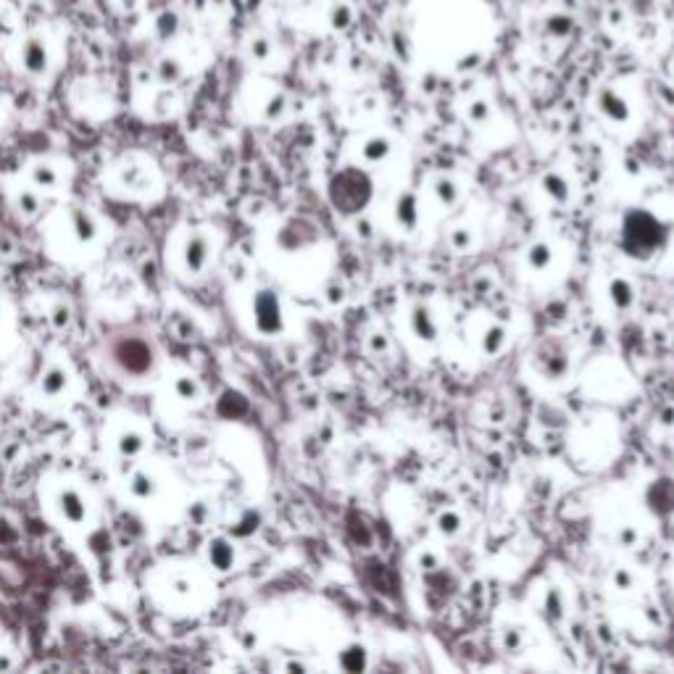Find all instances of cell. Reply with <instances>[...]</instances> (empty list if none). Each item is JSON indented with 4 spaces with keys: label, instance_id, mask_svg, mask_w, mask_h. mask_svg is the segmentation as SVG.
Wrapping results in <instances>:
<instances>
[{
    "label": "cell",
    "instance_id": "26",
    "mask_svg": "<svg viewBox=\"0 0 674 674\" xmlns=\"http://www.w3.org/2000/svg\"><path fill=\"white\" fill-rule=\"evenodd\" d=\"M172 588L177 590V596H187V593H190V582H185V579L174 577L172 579Z\"/></svg>",
    "mask_w": 674,
    "mask_h": 674
},
{
    "label": "cell",
    "instance_id": "9",
    "mask_svg": "<svg viewBox=\"0 0 674 674\" xmlns=\"http://www.w3.org/2000/svg\"><path fill=\"white\" fill-rule=\"evenodd\" d=\"M180 26H182V16H180V11H174V9L158 11L156 19H153V32H156V37L161 43H169V40H174V37L180 35Z\"/></svg>",
    "mask_w": 674,
    "mask_h": 674
},
{
    "label": "cell",
    "instance_id": "19",
    "mask_svg": "<svg viewBox=\"0 0 674 674\" xmlns=\"http://www.w3.org/2000/svg\"><path fill=\"white\" fill-rule=\"evenodd\" d=\"M32 182H35L37 187H43V190H53L58 185V172L48 164H40L32 169Z\"/></svg>",
    "mask_w": 674,
    "mask_h": 674
},
{
    "label": "cell",
    "instance_id": "1",
    "mask_svg": "<svg viewBox=\"0 0 674 674\" xmlns=\"http://www.w3.org/2000/svg\"><path fill=\"white\" fill-rule=\"evenodd\" d=\"M105 361L111 363L113 369L127 377V380H142L153 372L156 366V348L145 335H116L108 337L105 346Z\"/></svg>",
    "mask_w": 674,
    "mask_h": 674
},
{
    "label": "cell",
    "instance_id": "27",
    "mask_svg": "<svg viewBox=\"0 0 674 674\" xmlns=\"http://www.w3.org/2000/svg\"><path fill=\"white\" fill-rule=\"evenodd\" d=\"M0 669H3V672H6V669H11V661L6 656H0Z\"/></svg>",
    "mask_w": 674,
    "mask_h": 674
},
{
    "label": "cell",
    "instance_id": "6",
    "mask_svg": "<svg viewBox=\"0 0 674 674\" xmlns=\"http://www.w3.org/2000/svg\"><path fill=\"white\" fill-rule=\"evenodd\" d=\"M208 253H211V242H208L206 234H190L187 237V242H185V269L190 271V274H198V271H203V266H206L208 261Z\"/></svg>",
    "mask_w": 674,
    "mask_h": 674
},
{
    "label": "cell",
    "instance_id": "2",
    "mask_svg": "<svg viewBox=\"0 0 674 674\" xmlns=\"http://www.w3.org/2000/svg\"><path fill=\"white\" fill-rule=\"evenodd\" d=\"M329 198L343 214H356L372 200V180L358 169H346L329 185Z\"/></svg>",
    "mask_w": 674,
    "mask_h": 674
},
{
    "label": "cell",
    "instance_id": "8",
    "mask_svg": "<svg viewBox=\"0 0 674 674\" xmlns=\"http://www.w3.org/2000/svg\"><path fill=\"white\" fill-rule=\"evenodd\" d=\"M598 108L603 111V116H608V119L614 121H624L627 116H630V105H627V100H624L616 90H601L598 93Z\"/></svg>",
    "mask_w": 674,
    "mask_h": 674
},
{
    "label": "cell",
    "instance_id": "13",
    "mask_svg": "<svg viewBox=\"0 0 674 674\" xmlns=\"http://www.w3.org/2000/svg\"><path fill=\"white\" fill-rule=\"evenodd\" d=\"M185 74V66L180 63V58L174 56H164V58L156 63V79L161 85H177Z\"/></svg>",
    "mask_w": 674,
    "mask_h": 674
},
{
    "label": "cell",
    "instance_id": "23",
    "mask_svg": "<svg viewBox=\"0 0 674 674\" xmlns=\"http://www.w3.org/2000/svg\"><path fill=\"white\" fill-rule=\"evenodd\" d=\"M51 321H53V327H56V329L69 327V321H71L69 306H63V303H56V306H53V311H51Z\"/></svg>",
    "mask_w": 674,
    "mask_h": 674
},
{
    "label": "cell",
    "instance_id": "21",
    "mask_svg": "<svg viewBox=\"0 0 674 674\" xmlns=\"http://www.w3.org/2000/svg\"><path fill=\"white\" fill-rule=\"evenodd\" d=\"M174 393L182 400H195L198 398V382L192 380V377H177L174 380Z\"/></svg>",
    "mask_w": 674,
    "mask_h": 674
},
{
    "label": "cell",
    "instance_id": "25",
    "mask_svg": "<svg viewBox=\"0 0 674 674\" xmlns=\"http://www.w3.org/2000/svg\"><path fill=\"white\" fill-rule=\"evenodd\" d=\"M627 19H630V11L624 9V6H614V9L606 11V21H611V26H624Z\"/></svg>",
    "mask_w": 674,
    "mask_h": 674
},
{
    "label": "cell",
    "instance_id": "18",
    "mask_svg": "<svg viewBox=\"0 0 674 674\" xmlns=\"http://www.w3.org/2000/svg\"><path fill=\"white\" fill-rule=\"evenodd\" d=\"M248 53H251L253 61H261V63H264V61L271 58V53H274V43L269 40V35H256L251 43H248Z\"/></svg>",
    "mask_w": 674,
    "mask_h": 674
},
{
    "label": "cell",
    "instance_id": "24",
    "mask_svg": "<svg viewBox=\"0 0 674 674\" xmlns=\"http://www.w3.org/2000/svg\"><path fill=\"white\" fill-rule=\"evenodd\" d=\"M624 9L630 14H640V16H648L656 9V0H624Z\"/></svg>",
    "mask_w": 674,
    "mask_h": 674
},
{
    "label": "cell",
    "instance_id": "22",
    "mask_svg": "<svg viewBox=\"0 0 674 674\" xmlns=\"http://www.w3.org/2000/svg\"><path fill=\"white\" fill-rule=\"evenodd\" d=\"M16 206L24 211L26 217H35L37 211H40V198H37V192L32 190H21L16 195Z\"/></svg>",
    "mask_w": 674,
    "mask_h": 674
},
{
    "label": "cell",
    "instance_id": "7",
    "mask_svg": "<svg viewBox=\"0 0 674 674\" xmlns=\"http://www.w3.org/2000/svg\"><path fill=\"white\" fill-rule=\"evenodd\" d=\"M256 313H259L261 332H277L279 329V306L271 293H261L256 301Z\"/></svg>",
    "mask_w": 674,
    "mask_h": 674
},
{
    "label": "cell",
    "instance_id": "10",
    "mask_svg": "<svg viewBox=\"0 0 674 674\" xmlns=\"http://www.w3.org/2000/svg\"><path fill=\"white\" fill-rule=\"evenodd\" d=\"M69 219H71V229H74V234H77L79 242H93V240H95L98 227H95V219L90 217V211H87V208L74 206L69 211Z\"/></svg>",
    "mask_w": 674,
    "mask_h": 674
},
{
    "label": "cell",
    "instance_id": "20",
    "mask_svg": "<svg viewBox=\"0 0 674 674\" xmlns=\"http://www.w3.org/2000/svg\"><path fill=\"white\" fill-rule=\"evenodd\" d=\"M571 26H574V21H571V16H566V14H554V16H548V21H545V29L554 37H566L571 32Z\"/></svg>",
    "mask_w": 674,
    "mask_h": 674
},
{
    "label": "cell",
    "instance_id": "12",
    "mask_svg": "<svg viewBox=\"0 0 674 674\" xmlns=\"http://www.w3.org/2000/svg\"><path fill=\"white\" fill-rule=\"evenodd\" d=\"M66 385H69V374H66L63 366H51V369L43 374V380H40V390H43L48 398L61 395V393L66 390Z\"/></svg>",
    "mask_w": 674,
    "mask_h": 674
},
{
    "label": "cell",
    "instance_id": "4",
    "mask_svg": "<svg viewBox=\"0 0 674 674\" xmlns=\"http://www.w3.org/2000/svg\"><path fill=\"white\" fill-rule=\"evenodd\" d=\"M21 66L26 74L32 77H43L48 66H51V53H48V43L40 35H29L21 45Z\"/></svg>",
    "mask_w": 674,
    "mask_h": 674
},
{
    "label": "cell",
    "instance_id": "28",
    "mask_svg": "<svg viewBox=\"0 0 674 674\" xmlns=\"http://www.w3.org/2000/svg\"><path fill=\"white\" fill-rule=\"evenodd\" d=\"M121 3H124L127 9H135V0H121Z\"/></svg>",
    "mask_w": 674,
    "mask_h": 674
},
{
    "label": "cell",
    "instance_id": "11",
    "mask_svg": "<svg viewBox=\"0 0 674 674\" xmlns=\"http://www.w3.org/2000/svg\"><path fill=\"white\" fill-rule=\"evenodd\" d=\"M327 21L335 32H348V29L356 24V9L351 3H346V0H337V3H332V9H329Z\"/></svg>",
    "mask_w": 674,
    "mask_h": 674
},
{
    "label": "cell",
    "instance_id": "17",
    "mask_svg": "<svg viewBox=\"0 0 674 674\" xmlns=\"http://www.w3.org/2000/svg\"><path fill=\"white\" fill-rule=\"evenodd\" d=\"M119 182L127 187V190L142 192L147 187V174L140 169V166H124L119 174Z\"/></svg>",
    "mask_w": 674,
    "mask_h": 674
},
{
    "label": "cell",
    "instance_id": "3",
    "mask_svg": "<svg viewBox=\"0 0 674 674\" xmlns=\"http://www.w3.org/2000/svg\"><path fill=\"white\" fill-rule=\"evenodd\" d=\"M624 248L630 256H648L650 251H656L664 242V227L658 224L650 214L635 211L624 219V232H622Z\"/></svg>",
    "mask_w": 674,
    "mask_h": 674
},
{
    "label": "cell",
    "instance_id": "15",
    "mask_svg": "<svg viewBox=\"0 0 674 674\" xmlns=\"http://www.w3.org/2000/svg\"><path fill=\"white\" fill-rule=\"evenodd\" d=\"M208 559H211V564H214L217 569L227 571L234 564L232 545L227 543V540H214V543L208 545Z\"/></svg>",
    "mask_w": 674,
    "mask_h": 674
},
{
    "label": "cell",
    "instance_id": "14",
    "mask_svg": "<svg viewBox=\"0 0 674 674\" xmlns=\"http://www.w3.org/2000/svg\"><path fill=\"white\" fill-rule=\"evenodd\" d=\"M145 442L147 437L142 432H138V430H127V432L119 435V440H116V448H119L121 456H140L142 450H145Z\"/></svg>",
    "mask_w": 674,
    "mask_h": 674
},
{
    "label": "cell",
    "instance_id": "16",
    "mask_svg": "<svg viewBox=\"0 0 674 674\" xmlns=\"http://www.w3.org/2000/svg\"><path fill=\"white\" fill-rule=\"evenodd\" d=\"M130 490L135 498H153L156 495V479L147 475V472H135L130 479Z\"/></svg>",
    "mask_w": 674,
    "mask_h": 674
},
{
    "label": "cell",
    "instance_id": "5",
    "mask_svg": "<svg viewBox=\"0 0 674 674\" xmlns=\"http://www.w3.org/2000/svg\"><path fill=\"white\" fill-rule=\"evenodd\" d=\"M56 503H58L61 517L66 519V522H71V524H82V522L87 519V503H85V498L79 495V490H74V487H63V490H58Z\"/></svg>",
    "mask_w": 674,
    "mask_h": 674
}]
</instances>
